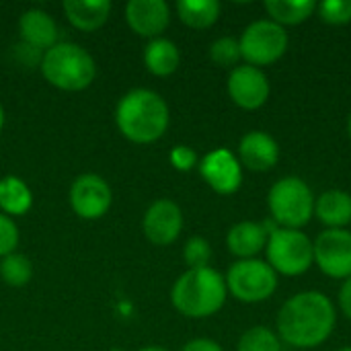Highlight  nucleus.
I'll use <instances>...</instances> for the list:
<instances>
[{"mask_svg":"<svg viewBox=\"0 0 351 351\" xmlns=\"http://www.w3.org/2000/svg\"><path fill=\"white\" fill-rule=\"evenodd\" d=\"M337 321L333 300L317 290L298 292L288 298L278 313V333L282 341L298 350H313L325 343Z\"/></svg>","mask_w":351,"mask_h":351,"instance_id":"obj_1","label":"nucleus"},{"mask_svg":"<svg viewBox=\"0 0 351 351\" xmlns=\"http://www.w3.org/2000/svg\"><path fill=\"white\" fill-rule=\"evenodd\" d=\"M169 105L150 88H134L125 93L115 109L119 132L134 144H152L160 140L169 128Z\"/></svg>","mask_w":351,"mask_h":351,"instance_id":"obj_2","label":"nucleus"},{"mask_svg":"<svg viewBox=\"0 0 351 351\" xmlns=\"http://www.w3.org/2000/svg\"><path fill=\"white\" fill-rule=\"evenodd\" d=\"M226 280L212 267L187 269L171 290L173 306L189 319L216 315L226 302Z\"/></svg>","mask_w":351,"mask_h":351,"instance_id":"obj_3","label":"nucleus"},{"mask_svg":"<svg viewBox=\"0 0 351 351\" xmlns=\"http://www.w3.org/2000/svg\"><path fill=\"white\" fill-rule=\"evenodd\" d=\"M39 68L51 86L68 93L88 88L97 76V64L93 56L72 41H58L53 47L43 51Z\"/></svg>","mask_w":351,"mask_h":351,"instance_id":"obj_4","label":"nucleus"},{"mask_svg":"<svg viewBox=\"0 0 351 351\" xmlns=\"http://www.w3.org/2000/svg\"><path fill=\"white\" fill-rule=\"evenodd\" d=\"M315 193L300 177H282L267 193V206L271 220L280 228L300 230L315 216Z\"/></svg>","mask_w":351,"mask_h":351,"instance_id":"obj_5","label":"nucleus"},{"mask_svg":"<svg viewBox=\"0 0 351 351\" xmlns=\"http://www.w3.org/2000/svg\"><path fill=\"white\" fill-rule=\"evenodd\" d=\"M267 263L276 274L282 276H302L315 265L313 241L302 230L278 228L269 234L265 245Z\"/></svg>","mask_w":351,"mask_h":351,"instance_id":"obj_6","label":"nucleus"},{"mask_svg":"<svg viewBox=\"0 0 351 351\" xmlns=\"http://www.w3.org/2000/svg\"><path fill=\"white\" fill-rule=\"evenodd\" d=\"M226 290L241 302H263L278 290V274L261 259H239L226 274Z\"/></svg>","mask_w":351,"mask_h":351,"instance_id":"obj_7","label":"nucleus"},{"mask_svg":"<svg viewBox=\"0 0 351 351\" xmlns=\"http://www.w3.org/2000/svg\"><path fill=\"white\" fill-rule=\"evenodd\" d=\"M290 37L286 29L269 19L253 21L241 35V56L249 66L261 68L278 62L288 49Z\"/></svg>","mask_w":351,"mask_h":351,"instance_id":"obj_8","label":"nucleus"},{"mask_svg":"<svg viewBox=\"0 0 351 351\" xmlns=\"http://www.w3.org/2000/svg\"><path fill=\"white\" fill-rule=\"evenodd\" d=\"M315 265L333 280L351 278V232L346 228H327L315 243Z\"/></svg>","mask_w":351,"mask_h":351,"instance_id":"obj_9","label":"nucleus"},{"mask_svg":"<svg viewBox=\"0 0 351 351\" xmlns=\"http://www.w3.org/2000/svg\"><path fill=\"white\" fill-rule=\"evenodd\" d=\"M113 202L111 187L99 175L86 173L74 179L70 187V206L76 216L82 220H97L103 218Z\"/></svg>","mask_w":351,"mask_h":351,"instance_id":"obj_10","label":"nucleus"},{"mask_svg":"<svg viewBox=\"0 0 351 351\" xmlns=\"http://www.w3.org/2000/svg\"><path fill=\"white\" fill-rule=\"evenodd\" d=\"M199 175L220 195H232L243 185V165L228 148H216L199 160Z\"/></svg>","mask_w":351,"mask_h":351,"instance_id":"obj_11","label":"nucleus"},{"mask_svg":"<svg viewBox=\"0 0 351 351\" xmlns=\"http://www.w3.org/2000/svg\"><path fill=\"white\" fill-rule=\"evenodd\" d=\"M228 95L232 103L245 111H255L263 107L269 99L271 86L261 68L243 64L232 68L228 76Z\"/></svg>","mask_w":351,"mask_h":351,"instance_id":"obj_12","label":"nucleus"},{"mask_svg":"<svg viewBox=\"0 0 351 351\" xmlns=\"http://www.w3.org/2000/svg\"><path fill=\"white\" fill-rule=\"evenodd\" d=\"M181 228H183V212L171 199L154 202L146 210L142 220V230L146 239L158 247H167L175 243L181 234Z\"/></svg>","mask_w":351,"mask_h":351,"instance_id":"obj_13","label":"nucleus"},{"mask_svg":"<svg viewBox=\"0 0 351 351\" xmlns=\"http://www.w3.org/2000/svg\"><path fill=\"white\" fill-rule=\"evenodd\" d=\"M125 23L140 37L156 39L171 23V8L165 0H130L125 4Z\"/></svg>","mask_w":351,"mask_h":351,"instance_id":"obj_14","label":"nucleus"},{"mask_svg":"<svg viewBox=\"0 0 351 351\" xmlns=\"http://www.w3.org/2000/svg\"><path fill=\"white\" fill-rule=\"evenodd\" d=\"M239 160L249 171H257V173L271 171L280 160V146L269 134L261 130L249 132L241 138Z\"/></svg>","mask_w":351,"mask_h":351,"instance_id":"obj_15","label":"nucleus"},{"mask_svg":"<svg viewBox=\"0 0 351 351\" xmlns=\"http://www.w3.org/2000/svg\"><path fill=\"white\" fill-rule=\"evenodd\" d=\"M19 33H21L23 43L35 47L41 53L58 43V25L41 8H29L21 14Z\"/></svg>","mask_w":351,"mask_h":351,"instance_id":"obj_16","label":"nucleus"},{"mask_svg":"<svg viewBox=\"0 0 351 351\" xmlns=\"http://www.w3.org/2000/svg\"><path fill=\"white\" fill-rule=\"evenodd\" d=\"M269 234L265 232L261 222L245 220L234 224L226 234L228 251L239 259H255L257 253H261L267 245Z\"/></svg>","mask_w":351,"mask_h":351,"instance_id":"obj_17","label":"nucleus"},{"mask_svg":"<svg viewBox=\"0 0 351 351\" xmlns=\"http://www.w3.org/2000/svg\"><path fill=\"white\" fill-rule=\"evenodd\" d=\"M64 12H66V19L76 29L93 33L107 23L111 14V2L109 0H66Z\"/></svg>","mask_w":351,"mask_h":351,"instance_id":"obj_18","label":"nucleus"},{"mask_svg":"<svg viewBox=\"0 0 351 351\" xmlns=\"http://www.w3.org/2000/svg\"><path fill=\"white\" fill-rule=\"evenodd\" d=\"M315 216L327 228H346L351 224V195L343 189H329L315 199Z\"/></svg>","mask_w":351,"mask_h":351,"instance_id":"obj_19","label":"nucleus"},{"mask_svg":"<svg viewBox=\"0 0 351 351\" xmlns=\"http://www.w3.org/2000/svg\"><path fill=\"white\" fill-rule=\"evenodd\" d=\"M144 64L154 76H171L181 64L179 47L171 39L156 37L144 47Z\"/></svg>","mask_w":351,"mask_h":351,"instance_id":"obj_20","label":"nucleus"},{"mask_svg":"<svg viewBox=\"0 0 351 351\" xmlns=\"http://www.w3.org/2000/svg\"><path fill=\"white\" fill-rule=\"evenodd\" d=\"M265 10H267L269 21L286 29L290 25H300L308 21L317 12V2L315 0H267Z\"/></svg>","mask_w":351,"mask_h":351,"instance_id":"obj_21","label":"nucleus"},{"mask_svg":"<svg viewBox=\"0 0 351 351\" xmlns=\"http://www.w3.org/2000/svg\"><path fill=\"white\" fill-rule=\"evenodd\" d=\"M31 206H33V193L23 179L14 175L0 179V210L4 214L23 216L31 210Z\"/></svg>","mask_w":351,"mask_h":351,"instance_id":"obj_22","label":"nucleus"},{"mask_svg":"<svg viewBox=\"0 0 351 351\" xmlns=\"http://www.w3.org/2000/svg\"><path fill=\"white\" fill-rule=\"evenodd\" d=\"M177 14L191 29H210L220 16V2L218 0H179Z\"/></svg>","mask_w":351,"mask_h":351,"instance_id":"obj_23","label":"nucleus"},{"mask_svg":"<svg viewBox=\"0 0 351 351\" xmlns=\"http://www.w3.org/2000/svg\"><path fill=\"white\" fill-rule=\"evenodd\" d=\"M0 278L4 280V284H8L12 288H21L25 284H29V280L33 278V265H31L29 257L23 253H16V251L2 257Z\"/></svg>","mask_w":351,"mask_h":351,"instance_id":"obj_24","label":"nucleus"},{"mask_svg":"<svg viewBox=\"0 0 351 351\" xmlns=\"http://www.w3.org/2000/svg\"><path fill=\"white\" fill-rule=\"evenodd\" d=\"M237 351H282V341L271 329L257 325L241 335Z\"/></svg>","mask_w":351,"mask_h":351,"instance_id":"obj_25","label":"nucleus"},{"mask_svg":"<svg viewBox=\"0 0 351 351\" xmlns=\"http://www.w3.org/2000/svg\"><path fill=\"white\" fill-rule=\"evenodd\" d=\"M210 58L214 64L222 66V68H230L239 64L241 56V45L239 39L234 37H218L212 45H210Z\"/></svg>","mask_w":351,"mask_h":351,"instance_id":"obj_26","label":"nucleus"},{"mask_svg":"<svg viewBox=\"0 0 351 351\" xmlns=\"http://www.w3.org/2000/svg\"><path fill=\"white\" fill-rule=\"evenodd\" d=\"M183 259H185V263H187L189 269L210 267V259H212V247H210V243L204 237H191L185 243Z\"/></svg>","mask_w":351,"mask_h":351,"instance_id":"obj_27","label":"nucleus"},{"mask_svg":"<svg viewBox=\"0 0 351 351\" xmlns=\"http://www.w3.org/2000/svg\"><path fill=\"white\" fill-rule=\"evenodd\" d=\"M317 12L329 25H348L351 21V0H325L317 4Z\"/></svg>","mask_w":351,"mask_h":351,"instance_id":"obj_28","label":"nucleus"},{"mask_svg":"<svg viewBox=\"0 0 351 351\" xmlns=\"http://www.w3.org/2000/svg\"><path fill=\"white\" fill-rule=\"evenodd\" d=\"M16 245H19V228H16V224L6 214H0V257H6V255L14 253Z\"/></svg>","mask_w":351,"mask_h":351,"instance_id":"obj_29","label":"nucleus"},{"mask_svg":"<svg viewBox=\"0 0 351 351\" xmlns=\"http://www.w3.org/2000/svg\"><path fill=\"white\" fill-rule=\"evenodd\" d=\"M169 160H171V165H173L177 171H181V173H187V171H191V169H195V167L199 165V162H197L195 150L189 148V146H183V144H179V146H175V148L171 150Z\"/></svg>","mask_w":351,"mask_h":351,"instance_id":"obj_30","label":"nucleus"},{"mask_svg":"<svg viewBox=\"0 0 351 351\" xmlns=\"http://www.w3.org/2000/svg\"><path fill=\"white\" fill-rule=\"evenodd\" d=\"M14 56H16V60L23 64V66H39L41 64V58H43V53L41 51H37L35 47H31V45H27V43H19L16 47H14Z\"/></svg>","mask_w":351,"mask_h":351,"instance_id":"obj_31","label":"nucleus"},{"mask_svg":"<svg viewBox=\"0 0 351 351\" xmlns=\"http://www.w3.org/2000/svg\"><path fill=\"white\" fill-rule=\"evenodd\" d=\"M181 351H222V348L214 339L199 337V339H191L189 343H185V348Z\"/></svg>","mask_w":351,"mask_h":351,"instance_id":"obj_32","label":"nucleus"},{"mask_svg":"<svg viewBox=\"0 0 351 351\" xmlns=\"http://www.w3.org/2000/svg\"><path fill=\"white\" fill-rule=\"evenodd\" d=\"M339 308L351 321V278L343 280V286L339 290Z\"/></svg>","mask_w":351,"mask_h":351,"instance_id":"obj_33","label":"nucleus"},{"mask_svg":"<svg viewBox=\"0 0 351 351\" xmlns=\"http://www.w3.org/2000/svg\"><path fill=\"white\" fill-rule=\"evenodd\" d=\"M2 128H4V109L0 105V132H2Z\"/></svg>","mask_w":351,"mask_h":351,"instance_id":"obj_34","label":"nucleus"},{"mask_svg":"<svg viewBox=\"0 0 351 351\" xmlns=\"http://www.w3.org/2000/svg\"><path fill=\"white\" fill-rule=\"evenodd\" d=\"M140 351H167V350H162V348H142Z\"/></svg>","mask_w":351,"mask_h":351,"instance_id":"obj_35","label":"nucleus"},{"mask_svg":"<svg viewBox=\"0 0 351 351\" xmlns=\"http://www.w3.org/2000/svg\"><path fill=\"white\" fill-rule=\"evenodd\" d=\"M348 134H350V138H351V113H350V119H348Z\"/></svg>","mask_w":351,"mask_h":351,"instance_id":"obj_36","label":"nucleus"},{"mask_svg":"<svg viewBox=\"0 0 351 351\" xmlns=\"http://www.w3.org/2000/svg\"><path fill=\"white\" fill-rule=\"evenodd\" d=\"M339 351H351V346H348V348H341Z\"/></svg>","mask_w":351,"mask_h":351,"instance_id":"obj_37","label":"nucleus"},{"mask_svg":"<svg viewBox=\"0 0 351 351\" xmlns=\"http://www.w3.org/2000/svg\"><path fill=\"white\" fill-rule=\"evenodd\" d=\"M109 351H123V350H117V348H113V350H109Z\"/></svg>","mask_w":351,"mask_h":351,"instance_id":"obj_38","label":"nucleus"}]
</instances>
